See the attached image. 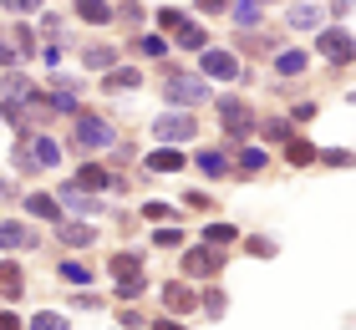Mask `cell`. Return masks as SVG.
Wrapping results in <instances>:
<instances>
[{"instance_id":"6da1fadb","label":"cell","mask_w":356,"mask_h":330,"mask_svg":"<svg viewBox=\"0 0 356 330\" xmlns=\"http://www.w3.org/2000/svg\"><path fill=\"white\" fill-rule=\"evenodd\" d=\"M112 285H118V300H138L143 290H148V279H143V254H112Z\"/></svg>"},{"instance_id":"7a4b0ae2","label":"cell","mask_w":356,"mask_h":330,"mask_svg":"<svg viewBox=\"0 0 356 330\" xmlns=\"http://www.w3.org/2000/svg\"><path fill=\"white\" fill-rule=\"evenodd\" d=\"M61 163V147L51 138H21V147H15V168L21 173H41V168H56Z\"/></svg>"},{"instance_id":"3957f363","label":"cell","mask_w":356,"mask_h":330,"mask_svg":"<svg viewBox=\"0 0 356 330\" xmlns=\"http://www.w3.org/2000/svg\"><path fill=\"white\" fill-rule=\"evenodd\" d=\"M163 102L188 112V107L209 102V81H199V76H168V81H163Z\"/></svg>"},{"instance_id":"277c9868","label":"cell","mask_w":356,"mask_h":330,"mask_svg":"<svg viewBox=\"0 0 356 330\" xmlns=\"http://www.w3.org/2000/svg\"><path fill=\"white\" fill-rule=\"evenodd\" d=\"M72 142H76V147H112V142H118V127L102 122V117H82V112H76Z\"/></svg>"},{"instance_id":"5b68a950","label":"cell","mask_w":356,"mask_h":330,"mask_svg":"<svg viewBox=\"0 0 356 330\" xmlns=\"http://www.w3.org/2000/svg\"><path fill=\"white\" fill-rule=\"evenodd\" d=\"M219 117H224L229 142H239V138L254 132V112H250V102H239V97H219Z\"/></svg>"},{"instance_id":"8992f818","label":"cell","mask_w":356,"mask_h":330,"mask_svg":"<svg viewBox=\"0 0 356 330\" xmlns=\"http://www.w3.org/2000/svg\"><path fill=\"white\" fill-rule=\"evenodd\" d=\"M193 132H199V122H193V112H184V107H173V112H163V117L153 122L158 142H188Z\"/></svg>"},{"instance_id":"52a82bcc","label":"cell","mask_w":356,"mask_h":330,"mask_svg":"<svg viewBox=\"0 0 356 330\" xmlns=\"http://www.w3.org/2000/svg\"><path fill=\"white\" fill-rule=\"evenodd\" d=\"M199 72H204V76H214V81H234V76H239V56L204 46V51H199Z\"/></svg>"},{"instance_id":"ba28073f","label":"cell","mask_w":356,"mask_h":330,"mask_svg":"<svg viewBox=\"0 0 356 330\" xmlns=\"http://www.w3.org/2000/svg\"><path fill=\"white\" fill-rule=\"evenodd\" d=\"M321 56H326V61H351L356 56V46H351V31H341V26H336V31H321Z\"/></svg>"},{"instance_id":"9c48e42d","label":"cell","mask_w":356,"mask_h":330,"mask_svg":"<svg viewBox=\"0 0 356 330\" xmlns=\"http://www.w3.org/2000/svg\"><path fill=\"white\" fill-rule=\"evenodd\" d=\"M72 183H76V188H87V193H97V188H122V178L112 173V168H102V163H87V168H76Z\"/></svg>"},{"instance_id":"30bf717a","label":"cell","mask_w":356,"mask_h":330,"mask_svg":"<svg viewBox=\"0 0 356 330\" xmlns=\"http://www.w3.org/2000/svg\"><path fill=\"white\" fill-rule=\"evenodd\" d=\"M219 264H224V254H219V249H188V254H184V274L209 279V274H219Z\"/></svg>"},{"instance_id":"8fae6325","label":"cell","mask_w":356,"mask_h":330,"mask_svg":"<svg viewBox=\"0 0 356 330\" xmlns=\"http://www.w3.org/2000/svg\"><path fill=\"white\" fill-rule=\"evenodd\" d=\"M0 97H6V107H21V102H36V87L21 72H6L0 76Z\"/></svg>"},{"instance_id":"7c38bea8","label":"cell","mask_w":356,"mask_h":330,"mask_svg":"<svg viewBox=\"0 0 356 330\" xmlns=\"http://www.w3.org/2000/svg\"><path fill=\"white\" fill-rule=\"evenodd\" d=\"M36 244V229H26V224H15V219H0V249H31Z\"/></svg>"},{"instance_id":"4fadbf2b","label":"cell","mask_w":356,"mask_h":330,"mask_svg":"<svg viewBox=\"0 0 356 330\" xmlns=\"http://www.w3.org/2000/svg\"><path fill=\"white\" fill-rule=\"evenodd\" d=\"M56 204H67V208H76V213H97V208H102V204H97V198H92L87 188H76V183H67V188H61V193H56Z\"/></svg>"},{"instance_id":"5bb4252c","label":"cell","mask_w":356,"mask_h":330,"mask_svg":"<svg viewBox=\"0 0 356 330\" xmlns=\"http://www.w3.org/2000/svg\"><path fill=\"white\" fill-rule=\"evenodd\" d=\"M148 168L153 173H178V168H184V153H173L168 142H158L153 153H148Z\"/></svg>"},{"instance_id":"9a60e30c","label":"cell","mask_w":356,"mask_h":330,"mask_svg":"<svg viewBox=\"0 0 356 330\" xmlns=\"http://www.w3.org/2000/svg\"><path fill=\"white\" fill-rule=\"evenodd\" d=\"M51 107H56V112H76V87H72V76H51Z\"/></svg>"},{"instance_id":"2e32d148","label":"cell","mask_w":356,"mask_h":330,"mask_svg":"<svg viewBox=\"0 0 356 330\" xmlns=\"http://www.w3.org/2000/svg\"><path fill=\"white\" fill-rule=\"evenodd\" d=\"M72 10L82 15L87 26H107V21H112V6H107V0H76Z\"/></svg>"},{"instance_id":"e0dca14e","label":"cell","mask_w":356,"mask_h":330,"mask_svg":"<svg viewBox=\"0 0 356 330\" xmlns=\"http://www.w3.org/2000/svg\"><path fill=\"white\" fill-rule=\"evenodd\" d=\"M26 290V274H21V264H0V295H6V300H15V295Z\"/></svg>"},{"instance_id":"ac0fdd59","label":"cell","mask_w":356,"mask_h":330,"mask_svg":"<svg viewBox=\"0 0 356 330\" xmlns=\"http://www.w3.org/2000/svg\"><path fill=\"white\" fill-rule=\"evenodd\" d=\"M163 305H168V310H193V305H199V290H188V285H163Z\"/></svg>"},{"instance_id":"d6986e66","label":"cell","mask_w":356,"mask_h":330,"mask_svg":"<svg viewBox=\"0 0 356 330\" xmlns=\"http://www.w3.org/2000/svg\"><path fill=\"white\" fill-rule=\"evenodd\" d=\"M26 213H36V219H61V204L51 193H26Z\"/></svg>"},{"instance_id":"ffe728a7","label":"cell","mask_w":356,"mask_h":330,"mask_svg":"<svg viewBox=\"0 0 356 330\" xmlns=\"http://www.w3.org/2000/svg\"><path fill=\"white\" fill-rule=\"evenodd\" d=\"M143 76L133 72V66H122V72H107V92H138Z\"/></svg>"},{"instance_id":"44dd1931","label":"cell","mask_w":356,"mask_h":330,"mask_svg":"<svg viewBox=\"0 0 356 330\" xmlns=\"http://www.w3.org/2000/svg\"><path fill=\"white\" fill-rule=\"evenodd\" d=\"M316 21H321L316 6H290V10H285V26H296V31H311Z\"/></svg>"},{"instance_id":"7402d4cb","label":"cell","mask_w":356,"mask_h":330,"mask_svg":"<svg viewBox=\"0 0 356 330\" xmlns=\"http://www.w3.org/2000/svg\"><path fill=\"white\" fill-rule=\"evenodd\" d=\"M112 61H118L112 46H87V51H82V66H92V72H107Z\"/></svg>"},{"instance_id":"603a6c76","label":"cell","mask_w":356,"mask_h":330,"mask_svg":"<svg viewBox=\"0 0 356 330\" xmlns=\"http://www.w3.org/2000/svg\"><path fill=\"white\" fill-rule=\"evenodd\" d=\"M173 36H178V46H184V51H204V46H209V36H204V31H199V26H188V21H184V26H178V31H173Z\"/></svg>"},{"instance_id":"cb8c5ba5","label":"cell","mask_w":356,"mask_h":330,"mask_svg":"<svg viewBox=\"0 0 356 330\" xmlns=\"http://www.w3.org/2000/svg\"><path fill=\"white\" fill-rule=\"evenodd\" d=\"M199 168H204L209 178H224V173H229V158L214 153V147H204V153H199Z\"/></svg>"},{"instance_id":"d4e9b609","label":"cell","mask_w":356,"mask_h":330,"mask_svg":"<svg viewBox=\"0 0 356 330\" xmlns=\"http://www.w3.org/2000/svg\"><path fill=\"white\" fill-rule=\"evenodd\" d=\"M275 72H280V76H300L305 72V51H280V56H275Z\"/></svg>"},{"instance_id":"484cf974","label":"cell","mask_w":356,"mask_h":330,"mask_svg":"<svg viewBox=\"0 0 356 330\" xmlns=\"http://www.w3.org/2000/svg\"><path fill=\"white\" fill-rule=\"evenodd\" d=\"M229 15H234V26H260V0H239Z\"/></svg>"},{"instance_id":"4316f807","label":"cell","mask_w":356,"mask_h":330,"mask_svg":"<svg viewBox=\"0 0 356 330\" xmlns=\"http://www.w3.org/2000/svg\"><path fill=\"white\" fill-rule=\"evenodd\" d=\"M61 279H67V285H92V270L76 264V259H61Z\"/></svg>"},{"instance_id":"83f0119b","label":"cell","mask_w":356,"mask_h":330,"mask_svg":"<svg viewBox=\"0 0 356 330\" xmlns=\"http://www.w3.org/2000/svg\"><path fill=\"white\" fill-rule=\"evenodd\" d=\"M239 239V229H229V224H209L204 229V244H234Z\"/></svg>"},{"instance_id":"f1b7e54d","label":"cell","mask_w":356,"mask_h":330,"mask_svg":"<svg viewBox=\"0 0 356 330\" xmlns=\"http://www.w3.org/2000/svg\"><path fill=\"white\" fill-rule=\"evenodd\" d=\"M15 51H21V56H36V31H31V26H15Z\"/></svg>"},{"instance_id":"f546056e","label":"cell","mask_w":356,"mask_h":330,"mask_svg":"<svg viewBox=\"0 0 356 330\" xmlns=\"http://www.w3.org/2000/svg\"><path fill=\"white\" fill-rule=\"evenodd\" d=\"M61 244H92V229L87 224H61Z\"/></svg>"},{"instance_id":"4dcf8cb0","label":"cell","mask_w":356,"mask_h":330,"mask_svg":"<svg viewBox=\"0 0 356 330\" xmlns=\"http://www.w3.org/2000/svg\"><path fill=\"white\" fill-rule=\"evenodd\" d=\"M31 330H67V315H56V310H41V315L31 320Z\"/></svg>"},{"instance_id":"1f68e13d","label":"cell","mask_w":356,"mask_h":330,"mask_svg":"<svg viewBox=\"0 0 356 330\" xmlns=\"http://www.w3.org/2000/svg\"><path fill=\"white\" fill-rule=\"evenodd\" d=\"M265 168V153L260 147H245V153H239V173H260Z\"/></svg>"},{"instance_id":"d6a6232c","label":"cell","mask_w":356,"mask_h":330,"mask_svg":"<svg viewBox=\"0 0 356 330\" xmlns=\"http://www.w3.org/2000/svg\"><path fill=\"white\" fill-rule=\"evenodd\" d=\"M290 163H296V168H305V163H316V147L311 142H290V153H285Z\"/></svg>"},{"instance_id":"836d02e7","label":"cell","mask_w":356,"mask_h":330,"mask_svg":"<svg viewBox=\"0 0 356 330\" xmlns=\"http://www.w3.org/2000/svg\"><path fill=\"white\" fill-rule=\"evenodd\" d=\"M138 51H143V56H163L168 41H163V36H138Z\"/></svg>"},{"instance_id":"e575fe53","label":"cell","mask_w":356,"mask_h":330,"mask_svg":"<svg viewBox=\"0 0 356 330\" xmlns=\"http://www.w3.org/2000/svg\"><path fill=\"white\" fill-rule=\"evenodd\" d=\"M153 244H158V249H178V244H184V234H178V229H158Z\"/></svg>"},{"instance_id":"d590c367","label":"cell","mask_w":356,"mask_h":330,"mask_svg":"<svg viewBox=\"0 0 356 330\" xmlns=\"http://www.w3.org/2000/svg\"><path fill=\"white\" fill-rule=\"evenodd\" d=\"M204 315H214V320L224 315V290H209L204 295Z\"/></svg>"},{"instance_id":"8d00e7d4","label":"cell","mask_w":356,"mask_h":330,"mask_svg":"<svg viewBox=\"0 0 356 330\" xmlns=\"http://www.w3.org/2000/svg\"><path fill=\"white\" fill-rule=\"evenodd\" d=\"M112 15H118V21H122V26H138V21H143V6H133V0H127V6H118V10H112Z\"/></svg>"},{"instance_id":"74e56055","label":"cell","mask_w":356,"mask_h":330,"mask_svg":"<svg viewBox=\"0 0 356 330\" xmlns=\"http://www.w3.org/2000/svg\"><path fill=\"white\" fill-rule=\"evenodd\" d=\"M265 138H270V142H290V122H280V117L265 122Z\"/></svg>"},{"instance_id":"f35d334b","label":"cell","mask_w":356,"mask_h":330,"mask_svg":"<svg viewBox=\"0 0 356 330\" xmlns=\"http://www.w3.org/2000/svg\"><path fill=\"white\" fill-rule=\"evenodd\" d=\"M10 15H31V10H41V0H0Z\"/></svg>"},{"instance_id":"ab89813d","label":"cell","mask_w":356,"mask_h":330,"mask_svg":"<svg viewBox=\"0 0 356 330\" xmlns=\"http://www.w3.org/2000/svg\"><path fill=\"white\" fill-rule=\"evenodd\" d=\"M184 26V10H158V31H178Z\"/></svg>"},{"instance_id":"60d3db41","label":"cell","mask_w":356,"mask_h":330,"mask_svg":"<svg viewBox=\"0 0 356 330\" xmlns=\"http://www.w3.org/2000/svg\"><path fill=\"white\" fill-rule=\"evenodd\" d=\"M184 204L204 213V208H214V198H209V193H199V188H193V193H184Z\"/></svg>"},{"instance_id":"b9f144b4","label":"cell","mask_w":356,"mask_h":330,"mask_svg":"<svg viewBox=\"0 0 356 330\" xmlns=\"http://www.w3.org/2000/svg\"><path fill=\"white\" fill-rule=\"evenodd\" d=\"M15 61H21V51L10 46V36H0V66H15Z\"/></svg>"},{"instance_id":"7bdbcfd3","label":"cell","mask_w":356,"mask_h":330,"mask_svg":"<svg viewBox=\"0 0 356 330\" xmlns=\"http://www.w3.org/2000/svg\"><path fill=\"white\" fill-rule=\"evenodd\" d=\"M143 213L158 224V219H168V204H163V198H153V204H143Z\"/></svg>"},{"instance_id":"ee69618b","label":"cell","mask_w":356,"mask_h":330,"mask_svg":"<svg viewBox=\"0 0 356 330\" xmlns=\"http://www.w3.org/2000/svg\"><path fill=\"white\" fill-rule=\"evenodd\" d=\"M250 254H260V259H265V254H275V244H270V239H250Z\"/></svg>"},{"instance_id":"f6af8a7d","label":"cell","mask_w":356,"mask_h":330,"mask_svg":"<svg viewBox=\"0 0 356 330\" xmlns=\"http://www.w3.org/2000/svg\"><path fill=\"white\" fill-rule=\"evenodd\" d=\"M0 330H21V320H15L10 310H0Z\"/></svg>"},{"instance_id":"bcb514c9","label":"cell","mask_w":356,"mask_h":330,"mask_svg":"<svg viewBox=\"0 0 356 330\" xmlns=\"http://www.w3.org/2000/svg\"><path fill=\"white\" fill-rule=\"evenodd\" d=\"M199 10H229V0H199Z\"/></svg>"},{"instance_id":"7dc6e473","label":"cell","mask_w":356,"mask_h":330,"mask_svg":"<svg viewBox=\"0 0 356 330\" xmlns=\"http://www.w3.org/2000/svg\"><path fill=\"white\" fill-rule=\"evenodd\" d=\"M331 10L341 15V21H346V15H351V0H331Z\"/></svg>"},{"instance_id":"c3c4849f","label":"cell","mask_w":356,"mask_h":330,"mask_svg":"<svg viewBox=\"0 0 356 330\" xmlns=\"http://www.w3.org/2000/svg\"><path fill=\"white\" fill-rule=\"evenodd\" d=\"M153 330H184L178 320H153Z\"/></svg>"}]
</instances>
